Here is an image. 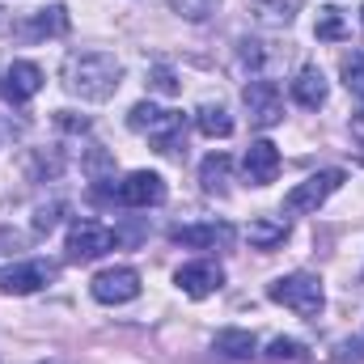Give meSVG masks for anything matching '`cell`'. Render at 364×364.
Returning a JSON list of instances; mask_svg holds the SVG:
<instances>
[{"label":"cell","instance_id":"6da1fadb","mask_svg":"<svg viewBox=\"0 0 364 364\" xmlns=\"http://www.w3.org/2000/svg\"><path fill=\"white\" fill-rule=\"evenodd\" d=\"M64 90L81 102H106L114 97V90L123 85V64L102 51V47H85V51H68L64 68H60Z\"/></svg>","mask_w":364,"mask_h":364},{"label":"cell","instance_id":"7a4b0ae2","mask_svg":"<svg viewBox=\"0 0 364 364\" xmlns=\"http://www.w3.org/2000/svg\"><path fill=\"white\" fill-rule=\"evenodd\" d=\"M127 127L149 136L157 144V153H166V157H182L186 153V114L182 110H161L153 102H136L127 110Z\"/></svg>","mask_w":364,"mask_h":364},{"label":"cell","instance_id":"3957f363","mask_svg":"<svg viewBox=\"0 0 364 364\" xmlns=\"http://www.w3.org/2000/svg\"><path fill=\"white\" fill-rule=\"evenodd\" d=\"M267 296L275 305L292 309L296 318H322L326 309V292H322V279L309 272H292V275H279L275 284H267Z\"/></svg>","mask_w":364,"mask_h":364},{"label":"cell","instance_id":"277c9868","mask_svg":"<svg viewBox=\"0 0 364 364\" xmlns=\"http://www.w3.org/2000/svg\"><path fill=\"white\" fill-rule=\"evenodd\" d=\"M343 170H322V174H309L305 182H296L288 195H284V212L288 216H305V212H318L339 186H343Z\"/></svg>","mask_w":364,"mask_h":364},{"label":"cell","instance_id":"5b68a950","mask_svg":"<svg viewBox=\"0 0 364 364\" xmlns=\"http://www.w3.org/2000/svg\"><path fill=\"white\" fill-rule=\"evenodd\" d=\"M60 279V263L51 259H26V263H13V267H0V292L4 296H30L47 284Z\"/></svg>","mask_w":364,"mask_h":364},{"label":"cell","instance_id":"8992f818","mask_svg":"<svg viewBox=\"0 0 364 364\" xmlns=\"http://www.w3.org/2000/svg\"><path fill=\"white\" fill-rule=\"evenodd\" d=\"M114 229H106L102 220H73L68 225V263H93V259H102V255H110L114 250Z\"/></svg>","mask_w":364,"mask_h":364},{"label":"cell","instance_id":"52a82bcc","mask_svg":"<svg viewBox=\"0 0 364 364\" xmlns=\"http://www.w3.org/2000/svg\"><path fill=\"white\" fill-rule=\"evenodd\" d=\"M110 199L123 208H157L166 199V178L153 170H132L123 182L110 186Z\"/></svg>","mask_w":364,"mask_h":364},{"label":"cell","instance_id":"ba28073f","mask_svg":"<svg viewBox=\"0 0 364 364\" xmlns=\"http://www.w3.org/2000/svg\"><path fill=\"white\" fill-rule=\"evenodd\" d=\"M242 102H246V114H250L255 127H275V123L284 119V93H279V85L267 81V77H255V81L242 90Z\"/></svg>","mask_w":364,"mask_h":364},{"label":"cell","instance_id":"9c48e42d","mask_svg":"<svg viewBox=\"0 0 364 364\" xmlns=\"http://www.w3.org/2000/svg\"><path fill=\"white\" fill-rule=\"evenodd\" d=\"M90 292L102 305H127L140 296V272L136 267H106V272L93 275Z\"/></svg>","mask_w":364,"mask_h":364},{"label":"cell","instance_id":"30bf717a","mask_svg":"<svg viewBox=\"0 0 364 364\" xmlns=\"http://www.w3.org/2000/svg\"><path fill=\"white\" fill-rule=\"evenodd\" d=\"M38 90H43V68L30 64V60H13V64L0 73V97H4L9 106H26Z\"/></svg>","mask_w":364,"mask_h":364},{"label":"cell","instance_id":"8fae6325","mask_svg":"<svg viewBox=\"0 0 364 364\" xmlns=\"http://www.w3.org/2000/svg\"><path fill=\"white\" fill-rule=\"evenodd\" d=\"M233 237H237V233H233V225H225V220L178 225V229L170 233V242H174V246H186V250H225Z\"/></svg>","mask_w":364,"mask_h":364},{"label":"cell","instance_id":"7c38bea8","mask_svg":"<svg viewBox=\"0 0 364 364\" xmlns=\"http://www.w3.org/2000/svg\"><path fill=\"white\" fill-rule=\"evenodd\" d=\"M174 284H178L186 296L203 301V296H212V292L225 288V272H220L212 259H199V263H182L178 272H174Z\"/></svg>","mask_w":364,"mask_h":364},{"label":"cell","instance_id":"4fadbf2b","mask_svg":"<svg viewBox=\"0 0 364 364\" xmlns=\"http://www.w3.org/2000/svg\"><path fill=\"white\" fill-rule=\"evenodd\" d=\"M242 174H246L250 186H272L279 178V149L272 140H255L242 157Z\"/></svg>","mask_w":364,"mask_h":364},{"label":"cell","instance_id":"5bb4252c","mask_svg":"<svg viewBox=\"0 0 364 364\" xmlns=\"http://www.w3.org/2000/svg\"><path fill=\"white\" fill-rule=\"evenodd\" d=\"M292 97H296V106H305V110H318V106H326V77H322V68L318 64H305V68H296V77H292Z\"/></svg>","mask_w":364,"mask_h":364},{"label":"cell","instance_id":"9a60e30c","mask_svg":"<svg viewBox=\"0 0 364 364\" xmlns=\"http://www.w3.org/2000/svg\"><path fill=\"white\" fill-rule=\"evenodd\" d=\"M288 220L284 216H255L250 225H246V242L255 246V250H275V246H284L288 242Z\"/></svg>","mask_w":364,"mask_h":364},{"label":"cell","instance_id":"2e32d148","mask_svg":"<svg viewBox=\"0 0 364 364\" xmlns=\"http://www.w3.org/2000/svg\"><path fill=\"white\" fill-rule=\"evenodd\" d=\"M212 352L225 356V360H250V356L259 352V339H255V331H237V326H229V331H216Z\"/></svg>","mask_w":364,"mask_h":364},{"label":"cell","instance_id":"e0dca14e","mask_svg":"<svg viewBox=\"0 0 364 364\" xmlns=\"http://www.w3.org/2000/svg\"><path fill=\"white\" fill-rule=\"evenodd\" d=\"M68 26H73L68 9H64V4H47V9H38V13L26 21V34H30V38H60V34H68Z\"/></svg>","mask_w":364,"mask_h":364},{"label":"cell","instance_id":"ac0fdd59","mask_svg":"<svg viewBox=\"0 0 364 364\" xmlns=\"http://www.w3.org/2000/svg\"><path fill=\"white\" fill-rule=\"evenodd\" d=\"M195 127H199L203 136H212V140L233 136V119H229V110H225L220 102H203V106L195 110Z\"/></svg>","mask_w":364,"mask_h":364},{"label":"cell","instance_id":"d6986e66","mask_svg":"<svg viewBox=\"0 0 364 364\" xmlns=\"http://www.w3.org/2000/svg\"><path fill=\"white\" fill-rule=\"evenodd\" d=\"M229 174H233V161H229L225 153H212V157H203V166H199V182H203L208 195H225V191H229Z\"/></svg>","mask_w":364,"mask_h":364},{"label":"cell","instance_id":"ffe728a7","mask_svg":"<svg viewBox=\"0 0 364 364\" xmlns=\"http://www.w3.org/2000/svg\"><path fill=\"white\" fill-rule=\"evenodd\" d=\"M314 34H318L322 43H343V38L352 34V26H348V17H343V9H335V4H326V9H318V21H314Z\"/></svg>","mask_w":364,"mask_h":364},{"label":"cell","instance_id":"44dd1931","mask_svg":"<svg viewBox=\"0 0 364 364\" xmlns=\"http://www.w3.org/2000/svg\"><path fill=\"white\" fill-rule=\"evenodd\" d=\"M305 0H255V13L267 21V26H288L296 13H301Z\"/></svg>","mask_w":364,"mask_h":364},{"label":"cell","instance_id":"7402d4cb","mask_svg":"<svg viewBox=\"0 0 364 364\" xmlns=\"http://www.w3.org/2000/svg\"><path fill=\"white\" fill-rule=\"evenodd\" d=\"M263 356L275 360V364H301V360H309V348H305V343H296V339H272Z\"/></svg>","mask_w":364,"mask_h":364},{"label":"cell","instance_id":"603a6c76","mask_svg":"<svg viewBox=\"0 0 364 364\" xmlns=\"http://www.w3.org/2000/svg\"><path fill=\"white\" fill-rule=\"evenodd\" d=\"M220 9V0H170V13H178L182 21H208Z\"/></svg>","mask_w":364,"mask_h":364},{"label":"cell","instance_id":"cb8c5ba5","mask_svg":"<svg viewBox=\"0 0 364 364\" xmlns=\"http://www.w3.org/2000/svg\"><path fill=\"white\" fill-rule=\"evenodd\" d=\"M343 85L352 93H360L364 97V51H352V55H343Z\"/></svg>","mask_w":364,"mask_h":364},{"label":"cell","instance_id":"d4e9b609","mask_svg":"<svg viewBox=\"0 0 364 364\" xmlns=\"http://www.w3.org/2000/svg\"><path fill=\"white\" fill-rule=\"evenodd\" d=\"M149 85L157 93H166V97H174V93H178V77H174L170 64H153V68H149Z\"/></svg>","mask_w":364,"mask_h":364},{"label":"cell","instance_id":"484cf974","mask_svg":"<svg viewBox=\"0 0 364 364\" xmlns=\"http://www.w3.org/2000/svg\"><path fill=\"white\" fill-rule=\"evenodd\" d=\"M242 68H250V81L263 77V43L259 38H242Z\"/></svg>","mask_w":364,"mask_h":364},{"label":"cell","instance_id":"4316f807","mask_svg":"<svg viewBox=\"0 0 364 364\" xmlns=\"http://www.w3.org/2000/svg\"><path fill=\"white\" fill-rule=\"evenodd\" d=\"M60 216H64V203H47V208H38V212H34V233H51V229L60 225Z\"/></svg>","mask_w":364,"mask_h":364},{"label":"cell","instance_id":"83f0119b","mask_svg":"<svg viewBox=\"0 0 364 364\" xmlns=\"http://www.w3.org/2000/svg\"><path fill=\"white\" fill-rule=\"evenodd\" d=\"M106 170H114V161H110V153H102V149H93L90 161H85V174H90L93 182H102V174Z\"/></svg>","mask_w":364,"mask_h":364},{"label":"cell","instance_id":"f1b7e54d","mask_svg":"<svg viewBox=\"0 0 364 364\" xmlns=\"http://www.w3.org/2000/svg\"><path fill=\"white\" fill-rule=\"evenodd\" d=\"M331 356L335 360H364V339H339Z\"/></svg>","mask_w":364,"mask_h":364},{"label":"cell","instance_id":"f546056e","mask_svg":"<svg viewBox=\"0 0 364 364\" xmlns=\"http://www.w3.org/2000/svg\"><path fill=\"white\" fill-rule=\"evenodd\" d=\"M55 127H64V132H90V119H85V114L77 119L73 110H60V114H55Z\"/></svg>","mask_w":364,"mask_h":364},{"label":"cell","instance_id":"4dcf8cb0","mask_svg":"<svg viewBox=\"0 0 364 364\" xmlns=\"http://www.w3.org/2000/svg\"><path fill=\"white\" fill-rule=\"evenodd\" d=\"M352 136H356V140H360V144H364V106H360V114L352 119Z\"/></svg>","mask_w":364,"mask_h":364},{"label":"cell","instance_id":"1f68e13d","mask_svg":"<svg viewBox=\"0 0 364 364\" xmlns=\"http://www.w3.org/2000/svg\"><path fill=\"white\" fill-rule=\"evenodd\" d=\"M360 26H364V9H360Z\"/></svg>","mask_w":364,"mask_h":364},{"label":"cell","instance_id":"d6a6232c","mask_svg":"<svg viewBox=\"0 0 364 364\" xmlns=\"http://www.w3.org/2000/svg\"><path fill=\"white\" fill-rule=\"evenodd\" d=\"M43 364H55V360H43Z\"/></svg>","mask_w":364,"mask_h":364}]
</instances>
